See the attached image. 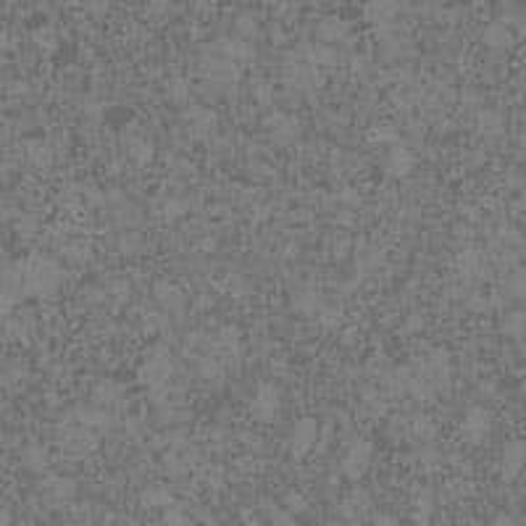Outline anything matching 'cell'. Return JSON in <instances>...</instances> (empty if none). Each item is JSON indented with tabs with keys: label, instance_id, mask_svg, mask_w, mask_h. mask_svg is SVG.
Here are the masks:
<instances>
[{
	"label": "cell",
	"instance_id": "cell-32",
	"mask_svg": "<svg viewBox=\"0 0 526 526\" xmlns=\"http://www.w3.org/2000/svg\"><path fill=\"white\" fill-rule=\"evenodd\" d=\"M284 508L298 516V513L308 511V500H305V495H300V492H287V495H284Z\"/></svg>",
	"mask_w": 526,
	"mask_h": 526
},
{
	"label": "cell",
	"instance_id": "cell-36",
	"mask_svg": "<svg viewBox=\"0 0 526 526\" xmlns=\"http://www.w3.org/2000/svg\"><path fill=\"white\" fill-rule=\"evenodd\" d=\"M235 26H237V35H242V37H253L255 29H258V24H255L250 16H239L235 21Z\"/></svg>",
	"mask_w": 526,
	"mask_h": 526
},
{
	"label": "cell",
	"instance_id": "cell-42",
	"mask_svg": "<svg viewBox=\"0 0 526 526\" xmlns=\"http://www.w3.org/2000/svg\"><path fill=\"white\" fill-rule=\"evenodd\" d=\"M521 342H524V345H526V334H524V340H521Z\"/></svg>",
	"mask_w": 526,
	"mask_h": 526
},
{
	"label": "cell",
	"instance_id": "cell-30",
	"mask_svg": "<svg viewBox=\"0 0 526 526\" xmlns=\"http://www.w3.org/2000/svg\"><path fill=\"white\" fill-rule=\"evenodd\" d=\"M269 524L271 526H298L295 513H289L287 508H271L269 511Z\"/></svg>",
	"mask_w": 526,
	"mask_h": 526
},
{
	"label": "cell",
	"instance_id": "cell-7",
	"mask_svg": "<svg viewBox=\"0 0 526 526\" xmlns=\"http://www.w3.org/2000/svg\"><path fill=\"white\" fill-rule=\"evenodd\" d=\"M526 466V442L524 439H511L502 447V455H500V476L505 482L518 479V473L524 471Z\"/></svg>",
	"mask_w": 526,
	"mask_h": 526
},
{
	"label": "cell",
	"instance_id": "cell-39",
	"mask_svg": "<svg viewBox=\"0 0 526 526\" xmlns=\"http://www.w3.org/2000/svg\"><path fill=\"white\" fill-rule=\"evenodd\" d=\"M374 526H403L392 513H374Z\"/></svg>",
	"mask_w": 526,
	"mask_h": 526
},
{
	"label": "cell",
	"instance_id": "cell-11",
	"mask_svg": "<svg viewBox=\"0 0 526 526\" xmlns=\"http://www.w3.org/2000/svg\"><path fill=\"white\" fill-rule=\"evenodd\" d=\"M184 124H187V132L192 137H208L210 132L216 129V114L208 111V108H203V105H195V108L187 111Z\"/></svg>",
	"mask_w": 526,
	"mask_h": 526
},
{
	"label": "cell",
	"instance_id": "cell-9",
	"mask_svg": "<svg viewBox=\"0 0 526 526\" xmlns=\"http://www.w3.org/2000/svg\"><path fill=\"white\" fill-rule=\"evenodd\" d=\"M61 271L58 266L51 261H37L35 266H29V287H35V292H48L58 284Z\"/></svg>",
	"mask_w": 526,
	"mask_h": 526
},
{
	"label": "cell",
	"instance_id": "cell-24",
	"mask_svg": "<svg viewBox=\"0 0 526 526\" xmlns=\"http://www.w3.org/2000/svg\"><path fill=\"white\" fill-rule=\"evenodd\" d=\"M200 379H206L208 384H216V381L224 379V363L221 361H216V358H206V361H200Z\"/></svg>",
	"mask_w": 526,
	"mask_h": 526
},
{
	"label": "cell",
	"instance_id": "cell-13",
	"mask_svg": "<svg viewBox=\"0 0 526 526\" xmlns=\"http://www.w3.org/2000/svg\"><path fill=\"white\" fill-rule=\"evenodd\" d=\"M397 13V0H368L366 19L374 26H390Z\"/></svg>",
	"mask_w": 526,
	"mask_h": 526
},
{
	"label": "cell",
	"instance_id": "cell-19",
	"mask_svg": "<svg viewBox=\"0 0 526 526\" xmlns=\"http://www.w3.org/2000/svg\"><path fill=\"white\" fill-rule=\"evenodd\" d=\"M502 332L513 340H524L526 334V311H511L502 318Z\"/></svg>",
	"mask_w": 526,
	"mask_h": 526
},
{
	"label": "cell",
	"instance_id": "cell-14",
	"mask_svg": "<svg viewBox=\"0 0 526 526\" xmlns=\"http://www.w3.org/2000/svg\"><path fill=\"white\" fill-rule=\"evenodd\" d=\"M455 269H458L460 276H466V279H473V276H482L484 274V258H482V253L473 248H466L458 253V258H455Z\"/></svg>",
	"mask_w": 526,
	"mask_h": 526
},
{
	"label": "cell",
	"instance_id": "cell-17",
	"mask_svg": "<svg viewBox=\"0 0 526 526\" xmlns=\"http://www.w3.org/2000/svg\"><path fill=\"white\" fill-rule=\"evenodd\" d=\"M127 153H129V158L134 163L145 166L147 161H153L156 147H153L150 140H145V137H129V140H127Z\"/></svg>",
	"mask_w": 526,
	"mask_h": 526
},
{
	"label": "cell",
	"instance_id": "cell-16",
	"mask_svg": "<svg viewBox=\"0 0 526 526\" xmlns=\"http://www.w3.org/2000/svg\"><path fill=\"white\" fill-rule=\"evenodd\" d=\"M140 502H143L145 508H169V505H174V495H171L169 487L150 484V487H145L143 489Z\"/></svg>",
	"mask_w": 526,
	"mask_h": 526
},
{
	"label": "cell",
	"instance_id": "cell-37",
	"mask_svg": "<svg viewBox=\"0 0 526 526\" xmlns=\"http://www.w3.org/2000/svg\"><path fill=\"white\" fill-rule=\"evenodd\" d=\"M166 471L174 473V476L187 471V463L182 460V455H176V453H174V455H166Z\"/></svg>",
	"mask_w": 526,
	"mask_h": 526
},
{
	"label": "cell",
	"instance_id": "cell-33",
	"mask_svg": "<svg viewBox=\"0 0 526 526\" xmlns=\"http://www.w3.org/2000/svg\"><path fill=\"white\" fill-rule=\"evenodd\" d=\"M511 292L516 295V298H521V300H526V266H524V269H518V271L513 274V279H511Z\"/></svg>",
	"mask_w": 526,
	"mask_h": 526
},
{
	"label": "cell",
	"instance_id": "cell-27",
	"mask_svg": "<svg viewBox=\"0 0 526 526\" xmlns=\"http://www.w3.org/2000/svg\"><path fill=\"white\" fill-rule=\"evenodd\" d=\"M434 432H437V429H434V421L426 419V416H416V419L410 421V434H416L424 442H432Z\"/></svg>",
	"mask_w": 526,
	"mask_h": 526
},
{
	"label": "cell",
	"instance_id": "cell-34",
	"mask_svg": "<svg viewBox=\"0 0 526 526\" xmlns=\"http://www.w3.org/2000/svg\"><path fill=\"white\" fill-rule=\"evenodd\" d=\"M169 95H171V100L182 103V100H187V95H190V84H187L184 79H174V82H169Z\"/></svg>",
	"mask_w": 526,
	"mask_h": 526
},
{
	"label": "cell",
	"instance_id": "cell-5",
	"mask_svg": "<svg viewBox=\"0 0 526 526\" xmlns=\"http://www.w3.org/2000/svg\"><path fill=\"white\" fill-rule=\"evenodd\" d=\"M316 445H318V421L311 416L295 421V426L289 432V453L295 458H305Z\"/></svg>",
	"mask_w": 526,
	"mask_h": 526
},
{
	"label": "cell",
	"instance_id": "cell-25",
	"mask_svg": "<svg viewBox=\"0 0 526 526\" xmlns=\"http://www.w3.org/2000/svg\"><path fill=\"white\" fill-rule=\"evenodd\" d=\"M158 526H192V524H190V516L174 502L169 508H163V516H161V524Z\"/></svg>",
	"mask_w": 526,
	"mask_h": 526
},
{
	"label": "cell",
	"instance_id": "cell-15",
	"mask_svg": "<svg viewBox=\"0 0 526 526\" xmlns=\"http://www.w3.org/2000/svg\"><path fill=\"white\" fill-rule=\"evenodd\" d=\"M347 35H350V24H347L345 19H337V16L324 19V21L318 24V39H321V42H327V45L342 42Z\"/></svg>",
	"mask_w": 526,
	"mask_h": 526
},
{
	"label": "cell",
	"instance_id": "cell-40",
	"mask_svg": "<svg viewBox=\"0 0 526 526\" xmlns=\"http://www.w3.org/2000/svg\"><path fill=\"white\" fill-rule=\"evenodd\" d=\"M495 526H516V518H511L508 513H500L498 518H495Z\"/></svg>",
	"mask_w": 526,
	"mask_h": 526
},
{
	"label": "cell",
	"instance_id": "cell-2",
	"mask_svg": "<svg viewBox=\"0 0 526 526\" xmlns=\"http://www.w3.org/2000/svg\"><path fill=\"white\" fill-rule=\"evenodd\" d=\"M371 460H374V445L368 442V439H353L347 450H345V458H342L340 469L342 473L347 476V479H363V473L368 471V466H371Z\"/></svg>",
	"mask_w": 526,
	"mask_h": 526
},
{
	"label": "cell",
	"instance_id": "cell-1",
	"mask_svg": "<svg viewBox=\"0 0 526 526\" xmlns=\"http://www.w3.org/2000/svg\"><path fill=\"white\" fill-rule=\"evenodd\" d=\"M174 374V363H171V355L166 350L158 347L156 353H150L140 363V371H137V379L143 387H147L150 392L158 390V387H166Z\"/></svg>",
	"mask_w": 526,
	"mask_h": 526
},
{
	"label": "cell",
	"instance_id": "cell-23",
	"mask_svg": "<svg viewBox=\"0 0 526 526\" xmlns=\"http://www.w3.org/2000/svg\"><path fill=\"white\" fill-rule=\"evenodd\" d=\"M484 42L489 45V48H495V51H502V48H508V45H511L513 37H511V32H508L502 24H492V26H487Z\"/></svg>",
	"mask_w": 526,
	"mask_h": 526
},
{
	"label": "cell",
	"instance_id": "cell-12",
	"mask_svg": "<svg viewBox=\"0 0 526 526\" xmlns=\"http://www.w3.org/2000/svg\"><path fill=\"white\" fill-rule=\"evenodd\" d=\"M371 511V495H368L366 489H353L347 498L342 500V518H347V521H361L366 513Z\"/></svg>",
	"mask_w": 526,
	"mask_h": 526
},
{
	"label": "cell",
	"instance_id": "cell-22",
	"mask_svg": "<svg viewBox=\"0 0 526 526\" xmlns=\"http://www.w3.org/2000/svg\"><path fill=\"white\" fill-rule=\"evenodd\" d=\"M476 124H479V132L484 137H498V134H502V127H505L500 114H495V111H482L479 118H476Z\"/></svg>",
	"mask_w": 526,
	"mask_h": 526
},
{
	"label": "cell",
	"instance_id": "cell-6",
	"mask_svg": "<svg viewBox=\"0 0 526 526\" xmlns=\"http://www.w3.org/2000/svg\"><path fill=\"white\" fill-rule=\"evenodd\" d=\"M489 432H492V416H489V410H484V408H479V406L469 408L463 421H460V434H463V439L471 442V445H479V442H484Z\"/></svg>",
	"mask_w": 526,
	"mask_h": 526
},
{
	"label": "cell",
	"instance_id": "cell-10",
	"mask_svg": "<svg viewBox=\"0 0 526 526\" xmlns=\"http://www.w3.org/2000/svg\"><path fill=\"white\" fill-rule=\"evenodd\" d=\"M266 127H269V132H271V137H274L276 143H282V145L295 143V140L300 137V121L287 116V114H274V116L269 118Z\"/></svg>",
	"mask_w": 526,
	"mask_h": 526
},
{
	"label": "cell",
	"instance_id": "cell-20",
	"mask_svg": "<svg viewBox=\"0 0 526 526\" xmlns=\"http://www.w3.org/2000/svg\"><path fill=\"white\" fill-rule=\"evenodd\" d=\"M121 397H124V392H121V384H116V381L105 379L95 387V400L103 406H116Z\"/></svg>",
	"mask_w": 526,
	"mask_h": 526
},
{
	"label": "cell",
	"instance_id": "cell-29",
	"mask_svg": "<svg viewBox=\"0 0 526 526\" xmlns=\"http://www.w3.org/2000/svg\"><path fill=\"white\" fill-rule=\"evenodd\" d=\"M51 492L58 500H71V498H74V492H77V487H74V482H71V479H53V482H51Z\"/></svg>",
	"mask_w": 526,
	"mask_h": 526
},
{
	"label": "cell",
	"instance_id": "cell-18",
	"mask_svg": "<svg viewBox=\"0 0 526 526\" xmlns=\"http://www.w3.org/2000/svg\"><path fill=\"white\" fill-rule=\"evenodd\" d=\"M434 513V495L429 489H421L416 500H413V518H416V524H429V518H432Z\"/></svg>",
	"mask_w": 526,
	"mask_h": 526
},
{
	"label": "cell",
	"instance_id": "cell-21",
	"mask_svg": "<svg viewBox=\"0 0 526 526\" xmlns=\"http://www.w3.org/2000/svg\"><path fill=\"white\" fill-rule=\"evenodd\" d=\"M295 305H298V311H302L305 316H314L316 311H318V314L324 311L321 298H318V292H314V289H300V292L295 295Z\"/></svg>",
	"mask_w": 526,
	"mask_h": 526
},
{
	"label": "cell",
	"instance_id": "cell-3",
	"mask_svg": "<svg viewBox=\"0 0 526 526\" xmlns=\"http://www.w3.org/2000/svg\"><path fill=\"white\" fill-rule=\"evenodd\" d=\"M279 408H282V394H279V387H274L271 381H261L258 387H255V394H253V400H250V410H253V416L263 424H271L276 419V413H279Z\"/></svg>",
	"mask_w": 526,
	"mask_h": 526
},
{
	"label": "cell",
	"instance_id": "cell-28",
	"mask_svg": "<svg viewBox=\"0 0 526 526\" xmlns=\"http://www.w3.org/2000/svg\"><path fill=\"white\" fill-rule=\"evenodd\" d=\"M156 295H158V300L163 302L166 308H182V292L176 287H171V284H161V287L156 289Z\"/></svg>",
	"mask_w": 526,
	"mask_h": 526
},
{
	"label": "cell",
	"instance_id": "cell-8",
	"mask_svg": "<svg viewBox=\"0 0 526 526\" xmlns=\"http://www.w3.org/2000/svg\"><path fill=\"white\" fill-rule=\"evenodd\" d=\"M413 169H416V156H413V150L400 143L392 145L387 158H384V174H387L390 179H406Z\"/></svg>",
	"mask_w": 526,
	"mask_h": 526
},
{
	"label": "cell",
	"instance_id": "cell-41",
	"mask_svg": "<svg viewBox=\"0 0 526 526\" xmlns=\"http://www.w3.org/2000/svg\"><path fill=\"white\" fill-rule=\"evenodd\" d=\"M11 524V513L6 511V508H0V526H8Z\"/></svg>",
	"mask_w": 526,
	"mask_h": 526
},
{
	"label": "cell",
	"instance_id": "cell-38",
	"mask_svg": "<svg viewBox=\"0 0 526 526\" xmlns=\"http://www.w3.org/2000/svg\"><path fill=\"white\" fill-rule=\"evenodd\" d=\"M419 460H421V466H424V469H429V471H432L434 466L439 463V455L434 453L432 447H424V450L419 453Z\"/></svg>",
	"mask_w": 526,
	"mask_h": 526
},
{
	"label": "cell",
	"instance_id": "cell-26",
	"mask_svg": "<svg viewBox=\"0 0 526 526\" xmlns=\"http://www.w3.org/2000/svg\"><path fill=\"white\" fill-rule=\"evenodd\" d=\"M368 140L374 145H390V147H392V145L400 143V134H397L392 127H381L379 124V127H374V129L368 132Z\"/></svg>",
	"mask_w": 526,
	"mask_h": 526
},
{
	"label": "cell",
	"instance_id": "cell-35",
	"mask_svg": "<svg viewBox=\"0 0 526 526\" xmlns=\"http://www.w3.org/2000/svg\"><path fill=\"white\" fill-rule=\"evenodd\" d=\"M184 210H187V206H184V200H166V208H163V219L166 221H171V219H179Z\"/></svg>",
	"mask_w": 526,
	"mask_h": 526
},
{
	"label": "cell",
	"instance_id": "cell-4",
	"mask_svg": "<svg viewBox=\"0 0 526 526\" xmlns=\"http://www.w3.org/2000/svg\"><path fill=\"white\" fill-rule=\"evenodd\" d=\"M284 82L295 92H311L314 87H318V66L308 64L305 58L295 55L292 61L284 64Z\"/></svg>",
	"mask_w": 526,
	"mask_h": 526
},
{
	"label": "cell",
	"instance_id": "cell-31",
	"mask_svg": "<svg viewBox=\"0 0 526 526\" xmlns=\"http://www.w3.org/2000/svg\"><path fill=\"white\" fill-rule=\"evenodd\" d=\"M24 463L32 469V471H42V469L48 466V455H45L42 447H32V450L24 455Z\"/></svg>",
	"mask_w": 526,
	"mask_h": 526
}]
</instances>
